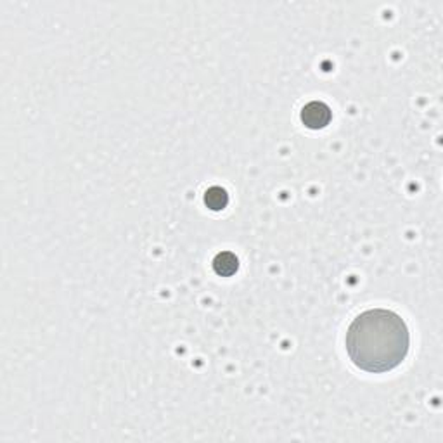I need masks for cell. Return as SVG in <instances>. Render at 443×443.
Here are the masks:
<instances>
[{"label": "cell", "mask_w": 443, "mask_h": 443, "mask_svg": "<svg viewBox=\"0 0 443 443\" xmlns=\"http://www.w3.org/2000/svg\"><path fill=\"white\" fill-rule=\"evenodd\" d=\"M300 118L307 128L320 130V128H326L327 125H329L332 113H331V108L326 104V102L312 101L303 106Z\"/></svg>", "instance_id": "7a4b0ae2"}, {"label": "cell", "mask_w": 443, "mask_h": 443, "mask_svg": "<svg viewBox=\"0 0 443 443\" xmlns=\"http://www.w3.org/2000/svg\"><path fill=\"white\" fill-rule=\"evenodd\" d=\"M345 345L355 368L381 374L406 360L411 334L399 314L387 308H372L355 317L346 331Z\"/></svg>", "instance_id": "6da1fadb"}, {"label": "cell", "mask_w": 443, "mask_h": 443, "mask_svg": "<svg viewBox=\"0 0 443 443\" xmlns=\"http://www.w3.org/2000/svg\"><path fill=\"white\" fill-rule=\"evenodd\" d=\"M239 269V260L234 253L231 251H224L219 253L213 260V270L222 277H231L238 272Z\"/></svg>", "instance_id": "3957f363"}, {"label": "cell", "mask_w": 443, "mask_h": 443, "mask_svg": "<svg viewBox=\"0 0 443 443\" xmlns=\"http://www.w3.org/2000/svg\"><path fill=\"white\" fill-rule=\"evenodd\" d=\"M205 205L213 212H220L229 205V196L222 187H210L205 194Z\"/></svg>", "instance_id": "277c9868"}]
</instances>
